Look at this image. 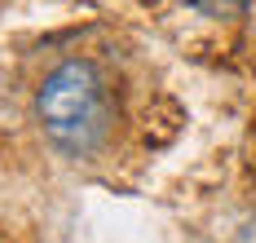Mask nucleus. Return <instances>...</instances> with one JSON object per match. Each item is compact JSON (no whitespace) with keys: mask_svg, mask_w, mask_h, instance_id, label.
Instances as JSON below:
<instances>
[{"mask_svg":"<svg viewBox=\"0 0 256 243\" xmlns=\"http://www.w3.org/2000/svg\"><path fill=\"white\" fill-rule=\"evenodd\" d=\"M36 115L58 150L66 155H93L110 128V93L93 62H62L40 84Z\"/></svg>","mask_w":256,"mask_h":243,"instance_id":"1","label":"nucleus"},{"mask_svg":"<svg viewBox=\"0 0 256 243\" xmlns=\"http://www.w3.org/2000/svg\"><path fill=\"white\" fill-rule=\"evenodd\" d=\"M186 4H194L208 18H238V14H248L252 0H186Z\"/></svg>","mask_w":256,"mask_h":243,"instance_id":"2","label":"nucleus"},{"mask_svg":"<svg viewBox=\"0 0 256 243\" xmlns=\"http://www.w3.org/2000/svg\"><path fill=\"white\" fill-rule=\"evenodd\" d=\"M238 243H256V216L243 226V230H238Z\"/></svg>","mask_w":256,"mask_h":243,"instance_id":"3","label":"nucleus"}]
</instances>
